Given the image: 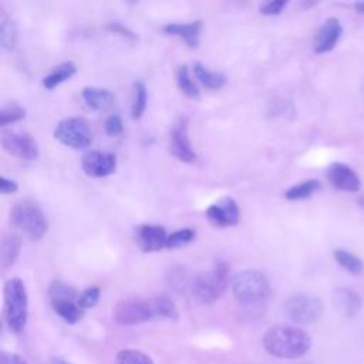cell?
Masks as SVG:
<instances>
[{
  "instance_id": "cell-40",
  "label": "cell",
  "mask_w": 364,
  "mask_h": 364,
  "mask_svg": "<svg viewBox=\"0 0 364 364\" xmlns=\"http://www.w3.org/2000/svg\"><path fill=\"white\" fill-rule=\"evenodd\" d=\"M51 364H71V363L65 361V360L61 358V357H54V358L51 360Z\"/></svg>"
},
{
  "instance_id": "cell-14",
  "label": "cell",
  "mask_w": 364,
  "mask_h": 364,
  "mask_svg": "<svg viewBox=\"0 0 364 364\" xmlns=\"http://www.w3.org/2000/svg\"><path fill=\"white\" fill-rule=\"evenodd\" d=\"M327 179L328 182L340 191L344 192H358L361 188L360 176L355 173V171L341 162H334L327 168Z\"/></svg>"
},
{
  "instance_id": "cell-33",
  "label": "cell",
  "mask_w": 364,
  "mask_h": 364,
  "mask_svg": "<svg viewBox=\"0 0 364 364\" xmlns=\"http://www.w3.org/2000/svg\"><path fill=\"white\" fill-rule=\"evenodd\" d=\"M101 291L97 286H91L87 287L85 290H82L78 296V306L85 310V309H92L94 306H97L98 300H100Z\"/></svg>"
},
{
  "instance_id": "cell-37",
  "label": "cell",
  "mask_w": 364,
  "mask_h": 364,
  "mask_svg": "<svg viewBox=\"0 0 364 364\" xmlns=\"http://www.w3.org/2000/svg\"><path fill=\"white\" fill-rule=\"evenodd\" d=\"M0 364H28V363L26 361V358H23L21 355H18L16 353L1 351L0 353Z\"/></svg>"
},
{
  "instance_id": "cell-35",
  "label": "cell",
  "mask_w": 364,
  "mask_h": 364,
  "mask_svg": "<svg viewBox=\"0 0 364 364\" xmlns=\"http://www.w3.org/2000/svg\"><path fill=\"white\" fill-rule=\"evenodd\" d=\"M104 128H105V132L108 135L114 136V135H118V134L122 132L124 124H122V119L118 115H111V117L107 118Z\"/></svg>"
},
{
  "instance_id": "cell-38",
  "label": "cell",
  "mask_w": 364,
  "mask_h": 364,
  "mask_svg": "<svg viewBox=\"0 0 364 364\" xmlns=\"http://www.w3.org/2000/svg\"><path fill=\"white\" fill-rule=\"evenodd\" d=\"M18 191V185L16 181L13 179H9L6 176H1L0 178V192L3 195H9V193H14Z\"/></svg>"
},
{
  "instance_id": "cell-20",
  "label": "cell",
  "mask_w": 364,
  "mask_h": 364,
  "mask_svg": "<svg viewBox=\"0 0 364 364\" xmlns=\"http://www.w3.org/2000/svg\"><path fill=\"white\" fill-rule=\"evenodd\" d=\"M77 71V67L71 61H64L54 67L44 78H43V87L47 90H54L57 85L63 84L64 81L70 80Z\"/></svg>"
},
{
  "instance_id": "cell-11",
  "label": "cell",
  "mask_w": 364,
  "mask_h": 364,
  "mask_svg": "<svg viewBox=\"0 0 364 364\" xmlns=\"http://www.w3.org/2000/svg\"><path fill=\"white\" fill-rule=\"evenodd\" d=\"M208 220L216 228H230L239 223L240 209L230 196H223L206 209Z\"/></svg>"
},
{
  "instance_id": "cell-18",
  "label": "cell",
  "mask_w": 364,
  "mask_h": 364,
  "mask_svg": "<svg viewBox=\"0 0 364 364\" xmlns=\"http://www.w3.org/2000/svg\"><path fill=\"white\" fill-rule=\"evenodd\" d=\"M81 97L94 111H105L114 102V94L108 88L102 87H84Z\"/></svg>"
},
{
  "instance_id": "cell-12",
  "label": "cell",
  "mask_w": 364,
  "mask_h": 364,
  "mask_svg": "<svg viewBox=\"0 0 364 364\" xmlns=\"http://www.w3.org/2000/svg\"><path fill=\"white\" fill-rule=\"evenodd\" d=\"M81 168L87 176L105 178L115 172L117 156L111 152L90 151L82 156Z\"/></svg>"
},
{
  "instance_id": "cell-32",
  "label": "cell",
  "mask_w": 364,
  "mask_h": 364,
  "mask_svg": "<svg viewBox=\"0 0 364 364\" xmlns=\"http://www.w3.org/2000/svg\"><path fill=\"white\" fill-rule=\"evenodd\" d=\"M26 117V109L17 104H10L4 105L0 109V125H7L17 122Z\"/></svg>"
},
{
  "instance_id": "cell-13",
  "label": "cell",
  "mask_w": 364,
  "mask_h": 364,
  "mask_svg": "<svg viewBox=\"0 0 364 364\" xmlns=\"http://www.w3.org/2000/svg\"><path fill=\"white\" fill-rule=\"evenodd\" d=\"M166 230L161 225L145 223L139 225L135 230V242L138 247L145 253L158 252L162 247H166Z\"/></svg>"
},
{
  "instance_id": "cell-9",
  "label": "cell",
  "mask_w": 364,
  "mask_h": 364,
  "mask_svg": "<svg viewBox=\"0 0 364 364\" xmlns=\"http://www.w3.org/2000/svg\"><path fill=\"white\" fill-rule=\"evenodd\" d=\"M1 146L10 155L23 161H36L38 158V145L34 138L24 131H1Z\"/></svg>"
},
{
  "instance_id": "cell-4",
  "label": "cell",
  "mask_w": 364,
  "mask_h": 364,
  "mask_svg": "<svg viewBox=\"0 0 364 364\" xmlns=\"http://www.w3.org/2000/svg\"><path fill=\"white\" fill-rule=\"evenodd\" d=\"M10 222L14 228L23 230L31 240H40L48 230L46 213L40 205L31 199L16 202L10 210Z\"/></svg>"
},
{
  "instance_id": "cell-7",
  "label": "cell",
  "mask_w": 364,
  "mask_h": 364,
  "mask_svg": "<svg viewBox=\"0 0 364 364\" xmlns=\"http://www.w3.org/2000/svg\"><path fill=\"white\" fill-rule=\"evenodd\" d=\"M54 138L73 149H84L92 141V131L87 119L70 117L60 121L54 129Z\"/></svg>"
},
{
  "instance_id": "cell-23",
  "label": "cell",
  "mask_w": 364,
  "mask_h": 364,
  "mask_svg": "<svg viewBox=\"0 0 364 364\" xmlns=\"http://www.w3.org/2000/svg\"><path fill=\"white\" fill-rule=\"evenodd\" d=\"M51 307L68 324L78 323L82 318V316H84V310L78 306L77 300L53 301Z\"/></svg>"
},
{
  "instance_id": "cell-27",
  "label": "cell",
  "mask_w": 364,
  "mask_h": 364,
  "mask_svg": "<svg viewBox=\"0 0 364 364\" xmlns=\"http://www.w3.org/2000/svg\"><path fill=\"white\" fill-rule=\"evenodd\" d=\"M80 293L70 284L63 283L60 280H55L48 287V297L50 303L53 301H61V300H77L78 301Z\"/></svg>"
},
{
  "instance_id": "cell-30",
  "label": "cell",
  "mask_w": 364,
  "mask_h": 364,
  "mask_svg": "<svg viewBox=\"0 0 364 364\" xmlns=\"http://www.w3.org/2000/svg\"><path fill=\"white\" fill-rule=\"evenodd\" d=\"M115 364H154V361L139 350H121L115 357Z\"/></svg>"
},
{
  "instance_id": "cell-25",
  "label": "cell",
  "mask_w": 364,
  "mask_h": 364,
  "mask_svg": "<svg viewBox=\"0 0 364 364\" xmlns=\"http://www.w3.org/2000/svg\"><path fill=\"white\" fill-rule=\"evenodd\" d=\"M336 262L348 273L351 274H361L364 272V263L363 260L355 256L354 253L346 250V249H336L333 253Z\"/></svg>"
},
{
  "instance_id": "cell-19",
  "label": "cell",
  "mask_w": 364,
  "mask_h": 364,
  "mask_svg": "<svg viewBox=\"0 0 364 364\" xmlns=\"http://www.w3.org/2000/svg\"><path fill=\"white\" fill-rule=\"evenodd\" d=\"M21 247V240L16 233H4L0 246V264L3 269L13 266Z\"/></svg>"
},
{
  "instance_id": "cell-21",
  "label": "cell",
  "mask_w": 364,
  "mask_h": 364,
  "mask_svg": "<svg viewBox=\"0 0 364 364\" xmlns=\"http://www.w3.org/2000/svg\"><path fill=\"white\" fill-rule=\"evenodd\" d=\"M152 310L155 320H171L175 321L179 317L176 304L166 296H154L151 297Z\"/></svg>"
},
{
  "instance_id": "cell-41",
  "label": "cell",
  "mask_w": 364,
  "mask_h": 364,
  "mask_svg": "<svg viewBox=\"0 0 364 364\" xmlns=\"http://www.w3.org/2000/svg\"><path fill=\"white\" fill-rule=\"evenodd\" d=\"M357 203H358V206H360V208H363V209H364V195H363V196H360V198L357 199Z\"/></svg>"
},
{
  "instance_id": "cell-5",
  "label": "cell",
  "mask_w": 364,
  "mask_h": 364,
  "mask_svg": "<svg viewBox=\"0 0 364 364\" xmlns=\"http://www.w3.org/2000/svg\"><path fill=\"white\" fill-rule=\"evenodd\" d=\"M232 291L242 304H259L269 297L270 283L264 273L247 269L233 276Z\"/></svg>"
},
{
  "instance_id": "cell-2",
  "label": "cell",
  "mask_w": 364,
  "mask_h": 364,
  "mask_svg": "<svg viewBox=\"0 0 364 364\" xmlns=\"http://www.w3.org/2000/svg\"><path fill=\"white\" fill-rule=\"evenodd\" d=\"M229 264L218 262L210 270L198 274L191 286L192 297L199 304H212L219 300L228 289L230 279Z\"/></svg>"
},
{
  "instance_id": "cell-28",
  "label": "cell",
  "mask_w": 364,
  "mask_h": 364,
  "mask_svg": "<svg viewBox=\"0 0 364 364\" xmlns=\"http://www.w3.org/2000/svg\"><path fill=\"white\" fill-rule=\"evenodd\" d=\"M176 84L179 90L189 98H198L199 97V88L196 82L192 80L189 74L188 65H181L176 73Z\"/></svg>"
},
{
  "instance_id": "cell-26",
  "label": "cell",
  "mask_w": 364,
  "mask_h": 364,
  "mask_svg": "<svg viewBox=\"0 0 364 364\" xmlns=\"http://www.w3.org/2000/svg\"><path fill=\"white\" fill-rule=\"evenodd\" d=\"M18 40V30L14 20L10 17H3L0 24V44L3 50H14Z\"/></svg>"
},
{
  "instance_id": "cell-24",
  "label": "cell",
  "mask_w": 364,
  "mask_h": 364,
  "mask_svg": "<svg viewBox=\"0 0 364 364\" xmlns=\"http://www.w3.org/2000/svg\"><path fill=\"white\" fill-rule=\"evenodd\" d=\"M321 188V183L317 179H307L297 185H293L284 192V198L289 200H300L307 199L314 195Z\"/></svg>"
},
{
  "instance_id": "cell-16",
  "label": "cell",
  "mask_w": 364,
  "mask_h": 364,
  "mask_svg": "<svg viewBox=\"0 0 364 364\" xmlns=\"http://www.w3.org/2000/svg\"><path fill=\"white\" fill-rule=\"evenodd\" d=\"M202 30V21H191V23H168L162 27V31L168 36H175L182 38L189 48H196L199 46V37Z\"/></svg>"
},
{
  "instance_id": "cell-15",
  "label": "cell",
  "mask_w": 364,
  "mask_h": 364,
  "mask_svg": "<svg viewBox=\"0 0 364 364\" xmlns=\"http://www.w3.org/2000/svg\"><path fill=\"white\" fill-rule=\"evenodd\" d=\"M341 34H343V27L340 20L336 17L327 18L316 34L314 46H313L314 53L324 54L331 51L337 46Z\"/></svg>"
},
{
  "instance_id": "cell-29",
  "label": "cell",
  "mask_w": 364,
  "mask_h": 364,
  "mask_svg": "<svg viewBox=\"0 0 364 364\" xmlns=\"http://www.w3.org/2000/svg\"><path fill=\"white\" fill-rule=\"evenodd\" d=\"M148 102V91L142 81H136L134 84V101L131 107V115L134 119H138L145 112Z\"/></svg>"
},
{
  "instance_id": "cell-34",
  "label": "cell",
  "mask_w": 364,
  "mask_h": 364,
  "mask_svg": "<svg viewBox=\"0 0 364 364\" xmlns=\"http://www.w3.org/2000/svg\"><path fill=\"white\" fill-rule=\"evenodd\" d=\"M287 6V1L284 0H270L263 4H260L259 10L264 16H277L283 11V9Z\"/></svg>"
},
{
  "instance_id": "cell-1",
  "label": "cell",
  "mask_w": 364,
  "mask_h": 364,
  "mask_svg": "<svg viewBox=\"0 0 364 364\" xmlns=\"http://www.w3.org/2000/svg\"><path fill=\"white\" fill-rule=\"evenodd\" d=\"M264 350L277 358H299L311 348L310 336L300 327L276 324L267 328L263 336Z\"/></svg>"
},
{
  "instance_id": "cell-36",
  "label": "cell",
  "mask_w": 364,
  "mask_h": 364,
  "mask_svg": "<svg viewBox=\"0 0 364 364\" xmlns=\"http://www.w3.org/2000/svg\"><path fill=\"white\" fill-rule=\"evenodd\" d=\"M107 30H109L111 33H115V34H119V36L132 38V40L136 38V36H135L129 28H127L125 26H122L121 23H117V21H115V23H108V24H107Z\"/></svg>"
},
{
  "instance_id": "cell-8",
  "label": "cell",
  "mask_w": 364,
  "mask_h": 364,
  "mask_svg": "<svg viewBox=\"0 0 364 364\" xmlns=\"http://www.w3.org/2000/svg\"><path fill=\"white\" fill-rule=\"evenodd\" d=\"M112 317L121 326H136L155 320L151 297L119 300L114 307Z\"/></svg>"
},
{
  "instance_id": "cell-10",
  "label": "cell",
  "mask_w": 364,
  "mask_h": 364,
  "mask_svg": "<svg viewBox=\"0 0 364 364\" xmlns=\"http://www.w3.org/2000/svg\"><path fill=\"white\" fill-rule=\"evenodd\" d=\"M169 151L181 162L192 164L196 159V154L192 148L188 134V119L179 118L169 134Z\"/></svg>"
},
{
  "instance_id": "cell-6",
  "label": "cell",
  "mask_w": 364,
  "mask_h": 364,
  "mask_svg": "<svg viewBox=\"0 0 364 364\" xmlns=\"http://www.w3.org/2000/svg\"><path fill=\"white\" fill-rule=\"evenodd\" d=\"M284 316L296 324H313L323 313L320 299L307 294H291L283 303Z\"/></svg>"
},
{
  "instance_id": "cell-39",
  "label": "cell",
  "mask_w": 364,
  "mask_h": 364,
  "mask_svg": "<svg viewBox=\"0 0 364 364\" xmlns=\"http://www.w3.org/2000/svg\"><path fill=\"white\" fill-rule=\"evenodd\" d=\"M354 10L360 14H364V1H355L354 3Z\"/></svg>"
},
{
  "instance_id": "cell-17",
  "label": "cell",
  "mask_w": 364,
  "mask_h": 364,
  "mask_svg": "<svg viewBox=\"0 0 364 364\" xmlns=\"http://www.w3.org/2000/svg\"><path fill=\"white\" fill-rule=\"evenodd\" d=\"M333 303L343 317H354L361 309L358 293L348 287H337L333 291Z\"/></svg>"
},
{
  "instance_id": "cell-31",
  "label": "cell",
  "mask_w": 364,
  "mask_h": 364,
  "mask_svg": "<svg viewBox=\"0 0 364 364\" xmlns=\"http://www.w3.org/2000/svg\"><path fill=\"white\" fill-rule=\"evenodd\" d=\"M195 236H196V232L191 228L175 230L171 235H168L166 249H176V247L185 246V245L191 243L195 239Z\"/></svg>"
},
{
  "instance_id": "cell-3",
  "label": "cell",
  "mask_w": 364,
  "mask_h": 364,
  "mask_svg": "<svg viewBox=\"0 0 364 364\" xmlns=\"http://www.w3.org/2000/svg\"><path fill=\"white\" fill-rule=\"evenodd\" d=\"M4 318L9 328L18 334L28 318V297L21 279L13 277L4 284Z\"/></svg>"
},
{
  "instance_id": "cell-22",
  "label": "cell",
  "mask_w": 364,
  "mask_h": 364,
  "mask_svg": "<svg viewBox=\"0 0 364 364\" xmlns=\"http://www.w3.org/2000/svg\"><path fill=\"white\" fill-rule=\"evenodd\" d=\"M193 74H195L196 80H199V82L209 90H219L226 82V77L222 73L210 71L202 63L193 64Z\"/></svg>"
}]
</instances>
